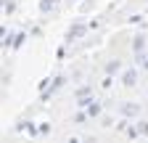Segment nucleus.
I'll list each match as a JSON object with an SVG mask.
<instances>
[{
	"label": "nucleus",
	"instance_id": "4",
	"mask_svg": "<svg viewBox=\"0 0 148 143\" xmlns=\"http://www.w3.org/2000/svg\"><path fill=\"white\" fill-rule=\"evenodd\" d=\"M138 133H140V135H145V133H148V124H143V122H140V124H138Z\"/></svg>",
	"mask_w": 148,
	"mask_h": 143
},
{
	"label": "nucleus",
	"instance_id": "3",
	"mask_svg": "<svg viewBox=\"0 0 148 143\" xmlns=\"http://www.w3.org/2000/svg\"><path fill=\"white\" fill-rule=\"evenodd\" d=\"M135 109H138V106H132V103H127V106H124V114H135Z\"/></svg>",
	"mask_w": 148,
	"mask_h": 143
},
{
	"label": "nucleus",
	"instance_id": "2",
	"mask_svg": "<svg viewBox=\"0 0 148 143\" xmlns=\"http://www.w3.org/2000/svg\"><path fill=\"white\" fill-rule=\"evenodd\" d=\"M87 111H90V114H101V106H98V103H90Z\"/></svg>",
	"mask_w": 148,
	"mask_h": 143
},
{
	"label": "nucleus",
	"instance_id": "1",
	"mask_svg": "<svg viewBox=\"0 0 148 143\" xmlns=\"http://www.w3.org/2000/svg\"><path fill=\"white\" fill-rule=\"evenodd\" d=\"M132 80H135V72H127V74H124V82L132 85Z\"/></svg>",
	"mask_w": 148,
	"mask_h": 143
}]
</instances>
